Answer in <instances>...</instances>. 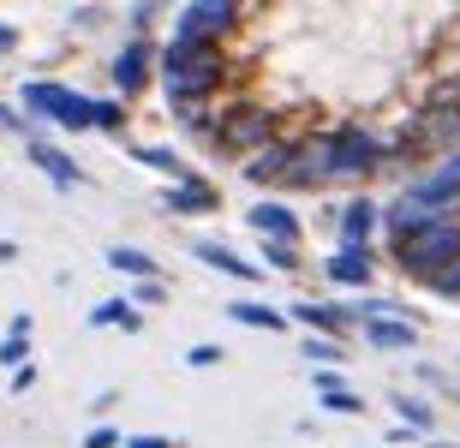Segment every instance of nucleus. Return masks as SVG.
Returning a JSON list of instances; mask_svg holds the SVG:
<instances>
[{"instance_id":"nucleus-1","label":"nucleus","mask_w":460,"mask_h":448,"mask_svg":"<svg viewBox=\"0 0 460 448\" xmlns=\"http://www.w3.org/2000/svg\"><path fill=\"white\" fill-rule=\"evenodd\" d=\"M155 78L168 90V102H216L234 78L227 48H155Z\"/></svg>"},{"instance_id":"nucleus-2","label":"nucleus","mask_w":460,"mask_h":448,"mask_svg":"<svg viewBox=\"0 0 460 448\" xmlns=\"http://www.w3.org/2000/svg\"><path fill=\"white\" fill-rule=\"evenodd\" d=\"M281 132H288V120H281L270 102H252V96H227V102L216 108V120H209V144H216V155H234V162L257 155L263 144L281 138Z\"/></svg>"},{"instance_id":"nucleus-3","label":"nucleus","mask_w":460,"mask_h":448,"mask_svg":"<svg viewBox=\"0 0 460 448\" xmlns=\"http://www.w3.org/2000/svg\"><path fill=\"white\" fill-rule=\"evenodd\" d=\"M460 263V215H425V222L394 240V269L407 281H437Z\"/></svg>"},{"instance_id":"nucleus-4","label":"nucleus","mask_w":460,"mask_h":448,"mask_svg":"<svg viewBox=\"0 0 460 448\" xmlns=\"http://www.w3.org/2000/svg\"><path fill=\"white\" fill-rule=\"evenodd\" d=\"M376 168H383V132H371V126H358V120L323 132V180L329 186H358Z\"/></svg>"},{"instance_id":"nucleus-5","label":"nucleus","mask_w":460,"mask_h":448,"mask_svg":"<svg viewBox=\"0 0 460 448\" xmlns=\"http://www.w3.org/2000/svg\"><path fill=\"white\" fill-rule=\"evenodd\" d=\"M18 114L42 120V126H60V132H96L90 96L78 84H60V78H24L18 84Z\"/></svg>"},{"instance_id":"nucleus-6","label":"nucleus","mask_w":460,"mask_h":448,"mask_svg":"<svg viewBox=\"0 0 460 448\" xmlns=\"http://www.w3.org/2000/svg\"><path fill=\"white\" fill-rule=\"evenodd\" d=\"M234 31H239L234 0H186L168 31V48H222Z\"/></svg>"},{"instance_id":"nucleus-7","label":"nucleus","mask_w":460,"mask_h":448,"mask_svg":"<svg viewBox=\"0 0 460 448\" xmlns=\"http://www.w3.org/2000/svg\"><path fill=\"white\" fill-rule=\"evenodd\" d=\"M150 84H155V42H150V36H126V48L114 54V90H119V102L132 108Z\"/></svg>"},{"instance_id":"nucleus-8","label":"nucleus","mask_w":460,"mask_h":448,"mask_svg":"<svg viewBox=\"0 0 460 448\" xmlns=\"http://www.w3.org/2000/svg\"><path fill=\"white\" fill-rule=\"evenodd\" d=\"M323 180V138H293L288 132V162L275 173V191H317Z\"/></svg>"},{"instance_id":"nucleus-9","label":"nucleus","mask_w":460,"mask_h":448,"mask_svg":"<svg viewBox=\"0 0 460 448\" xmlns=\"http://www.w3.org/2000/svg\"><path fill=\"white\" fill-rule=\"evenodd\" d=\"M407 198H412V209H425V215H460V168H455V162H443L437 173L412 180Z\"/></svg>"},{"instance_id":"nucleus-10","label":"nucleus","mask_w":460,"mask_h":448,"mask_svg":"<svg viewBox=\"0 0 460 448\" xmlns=\"http://www.w3.org/2000/svg\"><path fill=\"white\" fill-rule=\"evenodd\" d=\"M24 155H31V168H36V173H49V180H54L60 191H78V186L90 180V173L78 168V162H72V155L60 150V144L42 138V132H36V138H24Z\"/></svg>"},{"instance_id":"nucleus-11","label":"nucleus","mask_w":460,"mask_h":448,"mask_svg":"<svg viewBox=\"0 0 460 448\" xmlns=\"http://www.w3.org/2000/svg\"><path fill=\"white\" fill-rule=\"evenodd\" d=\"M245 222L257 227V240H281V245H299V240H305V222H299V209H288L281 198H257Z\"/></svg>"},{"instance_id":"nucleus-12","label":"nucleus","mask_w":460,"mask_h":448,"mask_svg":"<svg viewBox=\"0 0 460 448\" xmlns=\"http://www.w3.org/2000/svg\"><path fill=\"white\" fill-rule=\"evenodd\" d=\"M353 329L376 353H412V341H419V317H358Z\"/></svg>"},{"instance_id":"nucleus-13","label":"nucleus","mask_w":460,"mask_h":448,"mask_svg":"<svg viewBox=\"0 0 460 448\" xmlns=\"http://www.w3.org/2000/svg\"><path fill=\"white\" fill-rule=\"evenodd\" d=\"M371 233H376V198L358 191V198H347L341 222H335V245H341V251H365Z\"/></svg>"},{"instance_id":"nucleus-14","label":"nucleus","mask_w":460,"mask_h":448,"mask_svg":"<svg viewBox=\"0 0 460 448\" xmlns=\"http://www.w3.org/2000/svg\"><path fill=\"white\" fill-rule=\"evenodd\" d=\"M162 209H173V215H216V209H222V191L209 186L204 173H191V180L162 191Z\"/></svg>"},{"instance_id":"nucleus-15","label":"nucleus","mask_w":460,"mask_h":448,"mask_svg":"<svg viewBox=\"0 0 460 448\" xmlns=\"http://www.w3.org/2000/svg\"><path fill=\"white\" fill-rule=\"evenodd\" d=\"M323 276L335 281V287H358V294H365V287L376 281V258H371V245H365V251H341V245H335V251L323 258Z\"/></svg>"},{"instance_id":"nucleus-16","label":"nucleus","mask_w":460,"mask_h":448,"mask_svg":"<svg viewBox=\"0 0 460 448\" xmlns=\"http://www.w3.org/2000/svg\"><path fill=\"white\" fill-rule=\"evenodd\" d=\"M191 251H198V263H204V269H216V276H227V281H263V276H257V263L239 258L234 245H222V240H198Z\"/></svg>"},{"instance_id":"nucleus-17","label":"nucleus","mask_w":460,"mask_h":448,"mask_svg":"<svg viewBox=\"0 0 460 448\" xmlns=\"http://www.w3.org/2000/svg\"><path fill=\"white\" fill-rule=\"evenodd\" d=\"M293 317H299L311 335H329V341H347V335H353V317H347L341 305H317V299H299V305H293Z\"/></svg>"},{"instance_id":"nucleus-18","label":"nucleus","mask_w":460,"mask_h":448,"mask_svg":"<svg viewBox=\"0 0 460 448\" xmlns=\"http://www.w3.org/2000/svg\"><path fill=\"white\" fill-rule=\"evenodd\" d=\"M108 263H114L119 276H132V281H162V263H155L144 245H108Z\"/></svg>"},{"instance_id":"nucleus-19","label":"nucleus","mask_w":460,"mask_h":448,"mask_svg":"<svg viewBox=\"0 0 460 448\" xmlns=\"http://www.w3.org/2000/svg\"><path fill=\"white\" fill-rule=\"evenodd\" d=\"M90 329H126V335H137L144 329V311L132 299H102V305L90 311Z\"/></svg>"},{"instance_id":"nucleus-20","label":"nucleus","mask_w":460,"mask_h":448,"mask_svg":"<svg viewBox=\"0 0 460 448\" xmlns=\"http://www.w3.org/2000/svg\"><path fill=\"white\" fill-rule=\"evenodd\" d=\"M132 155H137V162H144V168L168 173L173 186H180V180H191V173H198V168H191V162H186V155H180V150H168V144H144V150H132Z\"/></svg>"},{"instance_id":"nucleus-21","label":"nucleus","mask_w":460,"mask_h":448,"mask_svg":"<svg viewBox=\"0 0 460 448\" xmlns=\"http://www.w3.org/2000/svg\"><path fill=\"white\" fill-rule=\"evenodd\" d=\"M227 317H234V323H245V329H270V335H281V329H288V317H281L275 305H263V299H234V305H227Z\"/></svg>"},{"instance_id":"nucleus-22","label":"nucleus","mask_w":460,"mask_h":448,"mask_svg":"<svg viewBox=\"0 0 460 448\" xmlns=\"http://www.w3.org/2000/svg\"><path fill=\"white\" fill-rule=\"evenodd\" d=\"M389 407H394V418H407V431H412V436H430V425H437V413H430L425 400H412V395H394Z\"/></svg>"},{"instance_id":"nucleus-23","label":"nucleus","mask_w":460,"mask_h":448,"mask_svg":"<svg viewBox=\"0 0 460 448\" xmlns=\"http://www.w3.org/2000/svg\"><path fill=\"white\" fill-rule=\"evenodd\" d=\"M305 359H311V365H341V359H347V341H329V335H305Z\"/></svg>"},{"instance_id":"nucleus-24","label":"nucleus","mask_w":460,"mask_h":448,"mask_svg":"<svg viewBox=\"0 0 460 448\" xmlns=\"http://www.w3.org/2000/svg\"><path fill=\"white\" fill-rule=\"evenodd\" d=\"M263 263H270L275 276H293V269H299V245H281V240H263Z\"/></svg>"},{"instance_id":"nucleus-25","label":"nucleus","mask_w":460,"mask_h":448,"mask_svg":"<svg viewBox=\"0 0 460 448\" xmlns=\"http://www.w3.org/2000/svg\"><path fill=\"white\" fill-rule=\"evenodd\" d=\"M90 120H96V132H119L126 126V102H90Z\"/></svg>"},{"instance_id":"nucleus-26","label":"nucleus","mask_w":460,"mask_h":448,"mask_svg":"<svg viewBox=\"0 0 460 448\" xmlns=\"http://www.w3.org/2000/svg\"><path fill=\"white\" fill-rule=\"evenodd\" d=\"M317 400H323L329 413H365V395H353V389H323Z\"/></svg>"},{"instance_id":"nucleus-27","label":"nucleus","mask_w":460,"mask_h":448,"mask_svg":"<svg viewBox=\"0 0 460 448\" xmlns=\"http://www.w3.org/2000/svg\"><path fill=\"white\" fill-rule=\"evenodd\" d=\"M24 359H31V335H6V341H0V365L13 371V365H24Z\"/></svg>"},{"instance_id":"nucleus-28","label":"nucleus","mask_w":460,"mask_h":448,"mask_svg":"<svg viewBox=\"0 0 460 448\" xmlns=\"http://www.w3.org/2000/svg\"><path fill=\"white\" fill-rule=\"evenodd\" d=\"M155 13H162V0H132V36H150Z\"/></svg>"},{"instance_id":"nucleus-29","label":"nucleus","mask_w":460,"mask_h":448,"mask_svg":"<svg viewBox=\"0 0 460 448\" xmlns=\"http://www.w3.org/2000/svg\"><path fill=\"white\" fill-rule=\"evenodd\" d=\"M162 299H168V281H137L132 287V305L144 311V305H162Z\"/></svg>"},{"instance_id":"nucleus-30","label":"nucleus","mask_w":460,"mask_h":448,"mask_svg":"<svg viewBox=\"0 0 460 448\" xmlns=\"http://www.w3.org/2000/svg\"><path fill=\"white\" fill-rule=\"evenodd\" d=\"M430 294H437V299H455V305H460V263H455V269H443V276L430 281Z\"/></svg>"},{"instance_id":"nucleus-31","label":"nucleus","mask_w":460,"mask_h":448,"mask_svg":"<svg viewBox=\"0 0 460 448\" xmlns=\"http://www.w3.org/2000/svg\"><path fill=\"white\" fill-rule=\"evenodd\" d=\"M0 132H13V138H31V120H24L18 108H6V102H0Z\"/></svg>"},{"instance_id":"nucleus-32","label":"nucleus","mask_w":460,"mask_h":448,"mask_svg":"<svg viewBox=\"0 0 460 448\" xmlns=\"http://www.w3.org/2000/svg\"><path fill=\"white\" fill-rule=\"evenodd\" d=\"M24 389H36V359L13 365V395H24Z\"/></svg>"},{"instance_id":"nucleus-33","label":"nucleus","mask_w":460,"mask_h":448,"mask_svg":"<svg viewBox=\"0 0 460 448\" xmlns=\"http://www.w3.org/2000/svg\"><path fill=\"white\" fill-rule=\"evenodd\" d=\"M84 448H119V431L114 425H96V431L84 436Z\"/></svg>"},{"instance_id":"nucleus-34","label":"nucleus","mask_w":460,"mask_h":448,"mask_svg":"<svg viewBox=\"0 0 460 448\" xmlns=\"http://www.w3.org/2000/svg\"><path fill=\"white\" fill-rule=\"evenodd\" d=\"M186 359H191V365H222L227 353H222V347H209V341H198V347L186 353Z\"/></svg>"},{"instance_id":"nucleus-35","label":"nucleus","mask_w":460,"mask_h":448,"mask_svg":"<svg viewBox=\"0 0 460 448\" xmlns=\"http://www.w3.org/2000/svg\"><path fill=\"white\" fill-rule=\"evenodd\" d=\"M311 382H317V395H323V389H347V382H341V371H335V365H323V371H311Z\"/></svg>"},{"instance_id":"nucleus-36","label":"nucleus","mask_w":460,"mask_h":448,"mask_svg":"<svg viewBox=\"0 0 460 448\" xmlns=\"http://www.w3.org/2000/svg\"><path fill=\"white\" fill-rule=\"evenodd\" d=\"M6 54H18V24L0 18V60H6Z\"/></svg>"},{"instance_id":"nucleus-37","label":"nucleus","mask_w":460,"mask_h":448,"mask_svg":"<svg viewBox=\"0 0 460 448\" xmlns=\"http://www.w3.org/2000/svg\"><path fill=\"white\" fill-rule=\"evenodd\" d=\"M126 448H180V443H168V436H126Z\"/></svg>"},{"instance_id":"nucleus-38","label":"nucleus","mask_w":460,"mask_h":448,"mask_svg":"<svg viewBox=\"0 0 460 448\" xmlns=\"http://www.w3.org/2000/svg\"><path fill=\"white\" fill-rule=\"evenodd\" d=\"M425 448H455V443H437V436H430V443H425Z\"/></svg>"},{"instance_id":"nucleus-39","label":"nucleus","mask_w":460,"mask_h":448,"mask_svg":"<svg viewBox=\"0 0 460 448\" xmlns=\"http://www.w3.org/2000/svg\"><path fill=\"white\" fill-rule=\"evenodd\" d=\"M448 162H455V168H460V150H455V155H448Z\"/></svg>"}]
</instances>
